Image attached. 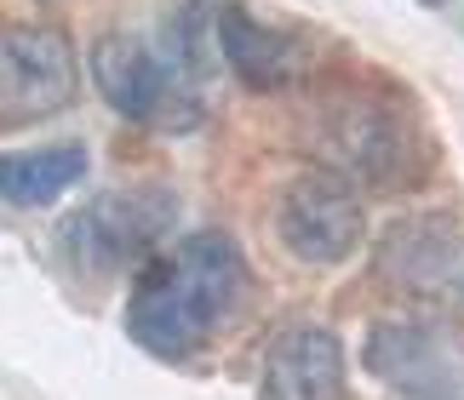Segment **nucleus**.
Instances as JSON below:
<instances>
[{"mask_svg": "<svg viewBox=\"0 0 464 400\" xmlns=\"http://www.w3.org/2000/svg\"><path fill=\"white\" fill-rule=\"evenodd\" d=\"M246 298V258L229 234H184L160 258L138 269V286L127 298V332L138 349L160 360H184L207 349L224 332V320Z\"/></svg>", "mask_w": 464, "mask_h": 400, "instance_id": "nucleus-1", "label": "nucleus"}, {"mask_svg": "<svg viewBox=\"0 0 464 400\" xmlns=\"http://www.w3.org/2000/svg\"><path fill=\"white\" fill-rule=\"evenodd\" d=\"M167 224H172V195L115 189V195L86 200L81 212H69L58 229V246L81 275H115V269L144 258Z\"/></svg>", "mask_w": 464, "mask_h": 400, "instance_id": "nucleus-2", "label": "nucleus"}, {"mask_svg": "<svg viewBox=\"0 0 464 400\" xmlns=\"http://www.w3.org/2000/svg\"><path fill=\"white\" fill-rule=\"evenodd\" d=\"M276 234L298 263H315V269L344 263L367 234L362 195H355L350 177H338V172H304L298 184H287V195H281Z\"/></svg>", "mask_w": 464, "mask_h": 400, "instance_id": "nucleus-3", "label": "nucleus"}, {"mask_svg": "<svg viewBox=\"0 0 464 400\" xmlns=\"http://www.w3.org/2000/svg\"><path fill=\"white\" fill-rule=\"evenodd\" d=\"M75 98V52L46 24L0 29V126H29Z\"/></svg>", "mask_w": 464, "mask_h": 400, "instance_id": "nucleus-4", "label": "nucleus"}, {"mask_svg": "<svg viewBox=\"0 0 464 400\" xmlns=\"http://www.w3.org/2000/svg\"><path fill=\"white\" fill-rule=\"evenodd\" d=\"M92 81H98L103 103L127 120H150V126L189 120V98L178 92L172 69L138 34H103L92 46Z\"/></svg>", "mask_w": 464, "mask_h": 400, "instance_id": "nucleus-5", "label": "nucleus"}, {"mask_svg": "<svg viewBox=\"0 0 464 400\" xmlns=\"http://www.w3.org/2000/svg\"><path fill=\"white\" fill-rule=\"evenodd\" d=\"M264 400H344V349L327 326H287L270 343Z\"/></svg>", "mask_w": 464, "mask_h": 400, "instance_id": "nucleus-6", "label": "nucleus"}, {"mask_svg": "<svg viewBox=\"0 0 464 400\" xmlns=\"http://www.w3.org/2000/svg\"><path fill=\"white\" fill-rule=\"evenodd\" d=\"M379 263H384V275H396L401 286L453 292V286H464V224L448 212L413 217V224L390 229Z\"/></svg>", "mask_w": 464, "mask_h": 400, "instance_id": "nucleus-7", "label": "nucleus"}, {"mask_svg": "<svg viewBox=\"0 0 464 400\" xmlns=\"http://www.w3.org/2000/svg\"><path fill=\"white\" fill-rule=\"evenodd\" d=\"M333 132H338V160L372 184H407L419 172V138L401 120H390L384 109H355Z\"/></svg>", "mask_w": 464, "mask_h": 400, "instance_id": "nucleus-8", "label": "nucleus"}, {"mask_svg": "<svg viewBox=\"0 0 464 400\" xmlns=\"http://www.w3.org/2000/svg\"><path fill=\"white\" fill-rule=\"evenodd\" d=\"M218 52L229 58V69H236L246 86H258V92L287 86L298 75V46L281 29L258 24L246 6H224L218 12Z\"/></svg>", "mask_w": 464, "mask_h": 400, "instance_id": "nucleus-9", "label": "nucleus"}, {"mask_svg": "<svg viewBox=\"0 0 464 400\" xmlns=\"http://www.w3.org/2000/svg\"><path fill=\"white\" fill-rule=\"evenodd\" d=\"M86 149L81 143H58V149H6L0 155V200L6 206H52L63 189L86 177Z\"/></svg>", "mask_w": 464, "mask_h": 400, "instance_id": "nucleus-10", "label": "nucleus"}, {"mask_svg": "<svg viewBox=\"0 0 464 400\" xmlns=\"http://www.w3.org/2000/svg\"><path fill=\"white\" fill-rule=\"evenodd\" d=\"M424 6H448V0H424Z\"/></svg>", "mask_w": 464, "mask_h": 400, "instance_id": "nucleus-11", "label": "nucleus"}]
</instances>
